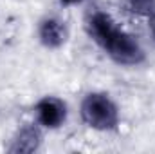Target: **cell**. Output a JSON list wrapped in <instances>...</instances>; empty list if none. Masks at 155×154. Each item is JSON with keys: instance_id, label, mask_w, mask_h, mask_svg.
<instances>
[{"instance_id": "obj_6", "label": "cell", "mask_w": 155, "mask_h": 154, "mask_svg": "<svg viewBox=\"0 0 155 154\" xmlns=\"http://www.w3.org/2000/svg\"><path fill=\"white\" fill-rule=\"evenodd\" d=\"M124 11H128L134 16L148 18L155 11V0H119Z\"/></svg>"}, {"instance_id": "obj_8", "label": "cell", "mask_w": 155, "mask_h": 154, "mask_svg": "<svg viewBox=\"0 0 155 154\" xmlns=\"http://www.w3.org/2000/svg\"><path fill=\"white\" fill-rule=\"evenodd\" d=\"M87 0H58V4L61 7H78V5H83Z\"/></svg>"}, {"instance_id": "obj_4", "label": "cell", "mask_w": 155, "mask_h": 154, "mask_svg": "<svg viewBox=\"0 0 155 154\" xmlns=\"http://www.w3.org/2000/svg\"><path fill=\"white\" fill-rule=\"evenodd\" d=\"M36 38L43 49L60 51L71 38V29L63 18L56 15H45L36 24Z\"/></svg>"}, {"instance_id": "obj_1", "label": "cell", "mask_w": 155, "mask_h": 154, "mask_svg": "<svg viewBox=\"0 0 155 154\" xmlns=\"http://www.w3.org/2000/svg\"><path fill=\"white\" fill-rule=\"evenodd\" d=\"M83 29L87 38L119 67H139L146 62V51L139 38L126 31L107 9L94 7L88 11Z\"/></svg>"}, {"instance_id": "obj_2", "label": "cell", "mask_w": 155, "mask_h": 154, "mask_svg": "<svg viewBox=\"0 0 155 154\" xmlns=\"http://www.w3.org/2000/svg\"><path fill=\"white\" fill-rule=\"evenodd\" d=\"M83 125L96 132H114L121 125V109L107 91H88L79 103Z\"/></svg>"}, {"instance_id": "obj_3", "label": "cell", "mask_w": 155, "mask_h": 154, "mask_svg": "<svg viewBox=\"0 0 155 154\" xmlns=\"http://www.w3.org/2000/svg\"><path fill=\"white\" fill-rule=\"evenodd\" d=\"M35 121L43 131H58L69 120V105L56 94H43L33 105Z\"/></svg>"}, {"instance_id": "obj_7", "label": "cell", "mask_w": 155, "mask_h": 154, "mask_svg": "<svg viewBox=\"0 0 155 154\" xmlns=\"http://www.w3.org/2000/svg\"><path fill=\"white\" fill-rule=\"evenodd\" d=\"M146 27H148V35H150L152 42L155 44V11L146 18Z\"/></svg>"}, {"instance_id": "obj_5", "label": "cell", "mask_w": 155, "mask_h": 154, "mask_svg": "<svg viewBox=\"0 0 155 154\" xmlns=\"http://www.w3.org/2000/svg\"><path fill=\"white\" fill-rule=\"evenodd\" d=\"M43 142V129L36 121L24 123L18 127L15 136L11 138V145L7 147L9 152H36Z\"/></svg>"}]
</instances>
